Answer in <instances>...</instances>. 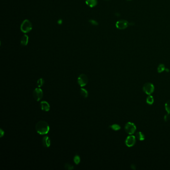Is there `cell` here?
Segmentation results:
<instances>
[{
	"label": "cell",
	"instance_id": "1",
	"mask_svg": "<svg viewBox=\"0 0 170 170\" xmlns=\"http://www.w3.org/2000/svg\"><path fill=\"white\" fill-rule=\"evenodd\" d=\"M35 130L40 135L47 134L50 130L49 125L44 121H40L38 122L35 125Z\"/></svg>",
	"mask_w": 170,
	"mask_h": 170
},
{
	"label": "cell",
	"instance_id": "2",
	"mask_svg": "<svg viewBox=\"0 0 170 170\" xmlns=\"http://www.w3.org/2000/svg\"><path fill=\"white\" fill-rule=\"evenodd\" d=\"M32 29V25L28 20H25L21 26V30L22 32L27 33L30 32Z\"/></svg>",
	"mask_w": 170,
	"mask_h": 170
},
{
	"label": "cell",
	"instance_id": "3",
	"mask_svg": "<svg viewBox=\"0 0 170 170\" xmlns=\"http://www.w3.org/2000/svg\"><path fill=\"white\" fill-rule=\"evenodd\" d=\"M125 131L129 134L132 135L134 134L136 130L135 125L132 122H128L126 123L125 126Z\"/></svg>",
	"mask_w": 170,
	"mask_h": 170
},
{
	"label": "cell",
	"instance_id": "4",
	"mask_svg": "<svg viewBox=\"0 0 170 170\" xmlns=\"http://www.w3.org/2000/svg\"><path fill=\"white\" fill-rule=\"evenodd\" d=\"M154 85L150 82L145 83L143 87V91L148 95L151 94L154 92Z\"/></svg>",
	"mask_w": 170,
	"mask_h": 170
},
{
	"label": "cell",
	"instance_id": "5",
	"mask_svg": "<svg viewBox=\"0 0 170 170\" xmlns=\"http://www.w3.org/2000/svg\"><path fill=\"white\" fill-rule=\"evenodd\" d=\"M88 81L87 76L84 74H80L77 78V82L81 87L85 86Z\"/></svg>",
	"mask_w": 170,
	"mask_h": 170
},
{
	"label": "cell",
	"instance_id": "6",
	"mask_svg": "<svg viewBox=\"0 0 170 170\" xmlns=\"http://www.w3.org/2000/svg\"><path fill=\"white\" fill-rule=\"evenodd\" d=\"M43 96V93L42 89L39 88H36L34 89L33 92V96L34 97L35 100L37 101H39L41 99Z\"/></svg>",
	"mask_w": 170,
	"mask_h": 170
},
{
	"label": "cell",
	"instance_id": "7",
	"mask_svg": "<svg viewBox=\"0 0 170 170\" xmlns=\"http://www.w3.org/2000/svg\"><path fill=\"white\" fill-rule=\"evenodd\" d=\"M128 25L129 23L126 20H120L116 23V28L119 30H124L128 27Z\"/></svg>",
	"mask_w": 170,
	"mask_h": 170
},
{
	"label": "cell",
	"instance_id": "8",
	"mask_svg": "<svg viewBox=\"0 0 170 170\" xmlns=\"http://www.w3.org/2000/svg\"><path fill=\"white\" fill-rule=\"evenodd\" d=\"M136 143V137L134 136H128L125 141V144L127 146L129 147H131L133 146Z\"/></svg>",
	"mask_w": 170,
	"mask_h": 170
},
{
	"label": "cell",
	"instance_id": "9",
	"mask_svg": "<svg viewBox=\"0 0 170 170\" xmlns=\"http://www.w3.org/2000/svg\"><path fill=\"white\" fill-rule=\"evenodd\" d=\"M42 143L43 146L45 148H49L51 145V142L50 138L48 136H44L42 138Z\"/></svg>",
	"mask_w": 170,
	"mask_h": 170
},
{
	"label": "cell",
	"instance_id": "10",
	"mask_svg": "<svg viewBox=\"0 0 170 170\" xmlns=\"http://www.w3.org/2000/svg\"><path fill=\"white\" fill-rule=\"evenodd\" d=\"M40 105L41 109L42 110L46 111V112L49 111L50 105L47 101H41L40 103Z\"/></svg>",
	"mask_w": 170,
	"mask_h": 170
},
{
	"label": "cell",
	"instance_id": "11",
	"mask_svg": "<svg viewBox=\"0 0 170 170\" xmlns=\"http://www.w3.org/2000/svg\"><path fill=\"white\" fill-rule=\"evenodd\" d=\"M85 2L86 5L91 8L95 7L97 4V0H86Z\"/></svg>",
	"mask_w": 170,
	"mask_h": 170
},
{
	"label": "cell",
	"instance_id": "12",
	"mask_svg": "<svg viewBox=\"0 0 170 170\" xmlns=\"http://www.w3.org/2000/svg\"><path fill=\"white\" fill-rule=\"evenodd\" d=\"M29 42V37L27 35H24L21 39V44L22 45H27Z\"/></svg>",
	"mask_w": 170,
	"mask_h": 170
},
{
	"label": "cell",
	"instance_id": "13",
	"mask_svg": "<svg viewBox=\"0 0 170 170\" xmlns=\"http://www.w3.org/2000/svg\"><path fill=\"white\" fill-rule=\"evenodd\" d=\"M80 93L82 96H83L85 98H87L88 96V92L87 90L84 88H81L80 89Z\"/></svg>",
	"mask_w": 170,
	"mask_h": 170
},
{
	"label": "cell",
	"instance_id": "14",
	"mask_svg": "<svg viewBox=\"0 0 170 170\" xmlns=\"http://www.w3.org/2000/svg\"><path fill=\"white\" fill-rule=\"evenodd\" d=\"M136 138L140 141H143L145 139V136L141 132H138L136 133Z\"/></svg>",
	"mask_w": 170,
	"mask_h": 170
},
{
	"label": "cell",
	"instance_id": "15",
	"mask_svg": "<svg viewBox=\"0 0 170 170\" xmlns=\"http://www.w3.org/2000/svg\"><path fill=\"white\" fill-rule=\"evenodd\" d=\"M110 128H111L112 130H114V131H118L119 130H120L121 129V127L120 125L116 124H113L112 125H110L109 126Z\"/></svg>",
	"mask_w": 170,
	"mask_h": 170
},
{
	"label": "cell",
	"instance_id": "16",
	"mask_svg": "<svg viewBox=\"0 0 170 170\" xmlns=\"http://www.w3.org/2000/svg\"><path fill=\"white\" fill-rule=\"evenodd\" d=\"M73 161H74V163L76 165L79 164L80 162V156L78 155H75V156L74 157V158H73Z\"/></svg>",
	"mask_w": 170,
	"mask_h": 170
},
{
	"label": "cell",
	"instance_id": "17",
	"mask_svg": "<svg viewBox=\"0 0 170 170\" xmlns=\"http://www.w3.org/2000/svg\"><path fill=\"white\" fill-rule=\"evenodd\" d=\"M154 98L152 96L149 95V96L147 97V99H146V102L149 104H152L153 103H154Z\"/></svg>",
	"mask_w": 170,
	"mask_h": 170
},
{
	"label": "cell",
	"instance_id": "18",
	"mask_svg": "<svg viewBox=\"0 0 170 170\" xmlns=\"http://www.w3.org/2000/svg\"><path fill=\"white\" fill-rule=\"evenodd\" d=\"M44 83V79L43 78H39L37 80V86L38 87H41L43 85Z\"/></svg>",
	"mask_w": 170,
	"mask_h": 170
},
{
	"label": "cell",
	"instance_id": "19",
	"mask_svg": "<svg viewBox=\"0 0 170 170\" xmlns=\"http://www.w3.org/2000/svg\"><path fill=\"white\" fill-rule=\"evenodd\" d=\"M165 70V66L163 64H160L158 68V72L159 73H161L163 71H164Z\"/></svg>",
	"mask_w": 170,
	"mask_h": 170
},
{
	"label": "cell",
	"instance_id": "20",
	"mask_svg": "<svg viewBox=\"0 0 170 170\" xmlns=\"http://www.w3.org/2000/svg\"><path fill=\"white\" fill-rule=\"evenodd\" d=\"M165 109L168 113L170 114V100L168 101L165 104Z\"/></svg>",
	"mask_w": 170,
	"mask_h": 170
},
{
	"label": "cell",
	"instance_id": "21",
	"mask_svg": "<svg viewBox=\"0 0 170 170\" xmlns=\"http://www.w3.org/2000/svg\"><path fill=\"white\" fill-rule=\"evenodd\" d=\"M65 168L67 170H72L74 169V167L69 163H66L65 165Z\"/></svg>",
	"mask_w": 170,
	"mask_h": 170
},
{
	"label": "cell",
	"instance_id": "22",
	"mask_svg": "<svg viewBox=\"0 0 170 170\" xmlns=\"http://www.w3.org/2000/svg\"><path fill=\"white\" fill-rule=\"evenodd\" d=\"M89 22L93 25H94V26H97L98 25L97 22L96 21H94V20H89Z\"/></svg>",
	"mask_w": 170,
	"mask_h": 170
},
{
	"label": "cell",
	"instance_id": "23",
	"mask_svg": "<svg viewBox=\"0 0 170 170\" xmlns=\"http://www.w3.org/2000/svg\"><path fill=\"white\" fill-rule=\"evenodd\" d=\"M170 114L168 113L167 114H166V115H165V117H164V119H165V121H168V120L170 119Z\"/></svg>",
	"mask_w": 170,
	"mask_h": 170
},
{
	"label": "cell",
	"instance_id": "24",
	"mask_svg": "<svg viewBox=\"0 0 170 170\" xmlns=\"http://www.w3.org/2000/svg\"><path fill=\"white\" fill-rule=\"evenodd\" d=\"M5 135V132L3 131V130L1 128L0 129V137H2L3 136H4Z\"/></svg>",
	"mask_w": 170,
	"mask_h": 170
},
{
	"label": "cell",
	"instance_id": "25",
	"mask_svg": "<svg viewBox=\"0 0 170 170\" xmlns=\"http://www.w3.org/2000/svg\"><path fill=\"white\" fill-rule=\"evenodd\" d=\"M104 1H110V0H104Z\"/></svg>",
	"mask_w": 170,
	"mask_h": 170
},
{
	"label": "cell",
	"instance_id": "26",
	"mask_svg": "<svg viewBox=\"0 0 170 170\" xmlns=\"http://www.w3.org/2000/svg\"><path fill=\"white\" fill-rule=\"evenodd\" d=\"M127 1H131V0H127Z\"/></svg>",
	"mask_w": 170,
	"mask_h": 170
}]
</instances>
